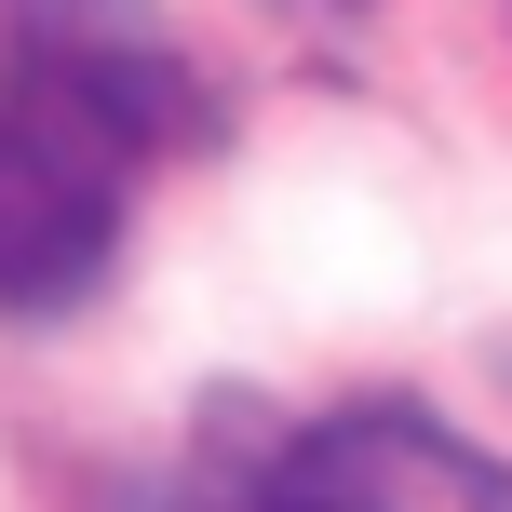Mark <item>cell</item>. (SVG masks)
<instances>
[{"mask_svg": "<svg viewBox=\"0 0 512 512\" xmlns=\"http://www.w3.org/2000/svg\"><path fill=\"white\" fill-rule=\"evenodd\" d=\"M243 512H512V472L418 405H351L283 445Z\"/></svg>", "mask_w": 512, "mask_h": 512, "instance_id": "cell-3", "label": "cell"}, {"mask_svg": "<svg viewBox=\"0 0 512 512\" xmlns=\"http://www.w3.org/2000/svg\"><path fill=\"white\" fill-rule=\"evenodd\" d=\"M122 189L135 162H108L95 135L41 122V108L0 95V310L41 324V310H81L122 256Z\"/></svg>", "mask_w": 512, "mask_h": 512, "instance_id": "cell-2", "label": "cell"}, {"mask_svg": "<svg viewBox=\"0 0 512 512\" xmlns=\"http://www.w3.org/2000/svg\"><path fill=\"white\" fill-rule=\"evenodd\" d=\"M0 95L95 135L108 162H162L216 135V95L162 0H0Z\"/></svg>", "mask_w": 512, "mask_h": 512, "instance_id": "cell-1", "label": "cell"}]
</instances>
